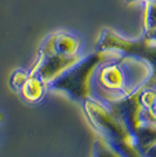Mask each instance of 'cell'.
<instances>
[{
  "label": "cell",
  "instance_id": "obj_1",
  "mask_svg": "<svg viewBox=\"0 0 156 157\" xmlns=\"http://www.w3.org/2000/svg\"><path fill=\"white\" fill-rule=\"evenodd\" d=\"M82 107L93 130L121 156L144 157L126 125L106 103L89 98L82 103Z\"/></svg>",
  "mask_w": 156,
  "mask_h": 157
},
{
  "label": "cell",
  "instance_id": "obj_2",
  "mask_svg": "<svg viewBox=\"0 0 156 157\" xmlns=\"http://www.w3.org/2000/svg\"><path fill=\"white\" fill-rule=\"evenodd\" d=\"M111 55H113L111 53L95 51L85 58H81L78 62L52 80L47 85V89L62 93L72 101L82 105L87 98H91V82L96 68L108 60Z\"/></svg>",
  "mask_w": 156,
  "mask_h": 157
},
{
  "label": "cell",
  "instance_id": "obj_3",
  "mask_svg": "<svg viewBox=\"0 0 156 157\" xmlns=\"http://www.w3.org/2000/svg\"><path fill=\"white\" fill-rule=\"evenodd\" d=\"M95 51L141 61L150 69V76L146 82L153 83L156 81V42L143 35L138 39H126L111 28L106 27L99 35Z\"/></svg>",
  "mask_w": 156,
  "mask_h": 157
},
{
  "label": "cell",
  "instance_id": "obj_4",
  "mask_svg": "<svg viewBox=\"0 0 156 157\" xmlns=\"http://www.w3.org/2000/svg\"><path fill=\"white\" fill-rule=\"evenodd\" d=\"M108 60L102 62L94 73L95 82L103 90V98H122L134 92L135 89L130 87L128 78L129 58L116 56L113 61Z\"/></svg>",
  "mask_w": 156,
  "mask_h": 157
},
{
  "label": "cell",
  "instance_id": "obj_5",
  "mask_svg": "<svg viewBox=\"0 0 156 157\" xmlns=\"http://www.w3.org/2000/svg\"><path fill=\"white\" fill-rule=\"evenodd\" d=\"M81 56L76 55H60V54H41L38 53V59L28 71L31 75L39 78L48 85L52 80L59 76L67 68L78 62Z\"/></svg>",
  "mask_w": 156,
  "mask_h": 157
},
{
  "label": "cell",
  "instance_id": "obj_6",
  "mask_svg": "<svg viewBox=\"0 0 156 157\" xmlns=\"http://www.w3.org/2000/svg\"><path fill=\"white\" fill-rule=\"evenodd\" d=\"M81 45V40L76 35L65 31H59L47 36L40 47L41 54H60V55H76Z\"/></svg>",
  "mask_w": 156,
  "mask_h": 157
},
{
  "label": "cell",
  "instance_id": "obj_7",
  "mask_svg": "<svg viewBox=\"0 0 156 157\" xmlns=\"http://www.w3.org/2000/svg\"><path fill=\"white\" fill-rule=\"evenodd\" d=\"M47 89V85L42 82L39 78L31 75L25 81V83L18 90L20 98L27 103H38L40 102Z\"/></svg>",
  "mask_w": 156,
  "mask_h": 157
},
{
  "label": "cell",
  "instance_id": "obj_8",
  "mask_svg": "<svg viewBox=\"0 0 156 157\" xmlns=\"http://www.w3.org/2000/svg\"><path fill=\"white\" fill-rule=\"evenodd\" d=\"M156 29V1H144L143 12V34H148Z\"/></svg>",
  "mask_w": 156,
  "mask_h": 157
},
{
  "label": "cell",
  "instance_id": "obj_9",
  "mask_svg": "<svg viewBox=\"0 0 156 157\" xmlns=\"http://www.w3.org/2000/svg\"><path fill=\"white\" fill-rule=\"evenodd\" d=\"M93 157H122L109 143H107L101 137H98L94 148H93Z\"/></svg>",
  "mask_w": 156,
  "mask_h": 157
},
{
  "label": "cell",
  "instance_id": "obj_10",
  "mask_svg": "<svg viewBox=\"0 0 156 157\" xmlns=\"http://www.w3.org/2000/svg\"><path fill=\"white\" fill-rule=\"evenodd\" d=\"M29 76V72L24 71V69H17L12 73L11 78H10V86L11 88L14 89L15 92H18L20 89V87L25 83L27 78Z\"/></svg>",
  "mask_w": 156,
  "mask_h": 157
},
{
  "label": "cell",
  "instance_id": "obj_11",
  "mask_svg": "<svg viewBox=\"0 0 156 157\" xmlns=\"http://www.w3.org/2000/svg\"><path fill=\"white\" fill-rule=\"evenodd\" d=\"M143 156L144 157H156V143L154 145L149 147L147 150L143 152Z\"/></svg>",
  "mask_w": 156,
  "mask_h": 157
},
{
  "label": "cell",
  "instance_id": "obj_12",
  "mask_svg": "<svg viewBox=\"0 0 156 157\" xmlns=\"http://www.w3.org/2000/svg\"><path fill=\"white\" fill-rule=\"evenodd\" d=\"M140 1H147V0H127V2L128 4H136V2H140Z\"/></svg>",
  "mask_w": 156,
  "mask_h": 157
},
{
  "label": "cell",
  "instance_id": "obj_13",
  "mask_svg": "<svg viewBox=\"0 0 156 157\" xmlns=\"http://www.w3.org/2000/svg\"><path fill=\"white\" fill-rule=\"evenodd\" d=\"M0 120H1V115H0Z\"/></svg>",
  "mask_w": 156,
  "mask_h": 157
},
{
  "label": "cell",
  "instance_id": "obj_14",
  "mask_svg": "<svg viewBox=\"0 0 156 157\" xmlns=\"http://www.w3.org/2000/svg\"><path fill=\"white\" fill-rule=\"evenodd\" d=\"M154 1H156V0H154Z\"/></svg>",
  "mask_w": 156,
  "mask_h": 157
}]
</instances>
